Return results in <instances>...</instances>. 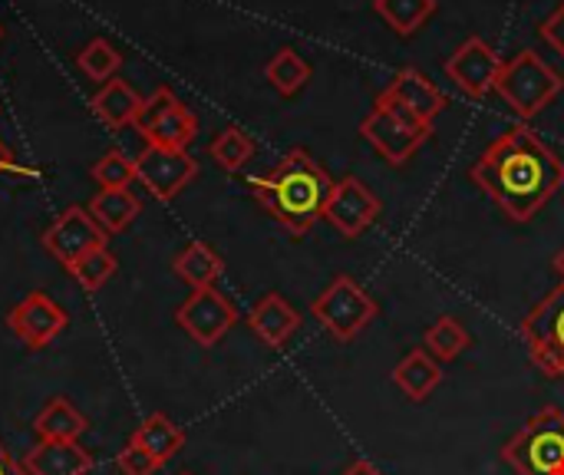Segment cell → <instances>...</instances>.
Returning <instances> with one entry per match:
<instances>
[{
    "label": "cell",
    "mask_w": 564,
    "mask_h": 475,
    "mask_svg": "<svg viewBox=\"0 0 564 475\" xmlns=\"http://www.w3.org/2000/svg\"><path fill=\"white\" fill-rule=\"evenodd\" d=\"M380 215H383V202L370 192L367 182H360L357 175H344L340 182H334V192L324 208V222L340 238H360L380 222Z\"/></svg>",
    "instance_id": "cell-9"
},
{
    "label": "cell",
    "mask_w": 564,
    "mask_h": 475,
    "mask_svg": "<svg viewBox=\"0 0 564 475\" xmlns=\"http://www.w3.org/2000/svg\"><path fill=\"white\" fill-rule=\"evenodd\" d=\"M436 0H373L377 17L397 33V36H413L420 26L436 13Z\"/></svg>",
    "instance_id": "cell-24"
},
{
    "label": "cell",
    "mask_w": 564,
    "mask_h": 475,
    "mask_svg": "<svg viewBox=\"0 0 564 475\" xmlns=\"http://www.w3.org/2000/svg\"><path fill=\"white\" fill-rule=\"evenodd\" d=\"M377 311H380L377 301L350 274H337L311 304V314L317 317V324L340 344H350L354 337H360L373 324Z\"/></svg>",
    "instance_id": "cell-6"
},
{
    "label": "cell",
    "mask_w": 564,
    "mask_h": 475,
    "mask_svg": "<svg viewBox=\"0 0 564 475\" xmlns=\"http://www.w3.org/2000/svg\"><path fill=\"white\" fill-rule=\"evenodd\" d=\"M86 430V417L63 397H53L33 420V433L40 436V443H76Z\"/></svg>",
    "instance_id": "cell-19"
},
{
    "label": "cell",
    "mask_w": 564,
    "mask_h": 475,
    "mask_svg": "<svg viewBox=\"0 0 564 475\" xmlns=\"http://www.w3.org/2000/svg\"><path fill=\"white\" fill-rule=\"evenodd\" d=\"M473 182L502 208L516 225L532 222L549 198L564 185V162L552 145L532 132V126L516 122L469 169Z\"/></svg>",
    "instance_id": "cell-1"
},
{
    "label": "cell",
    "mask_w": 564,
    "mask_h": 475,
    "mask_svg": "<svg viewBox=\"0 0 564 475\" xmlns=\"http://www.w3.org/2000/svg\"><path fill=\"white\" fill-rule=\"evenodd\" d=\"M248 188L278 225L301 238L324 218L334 179L307 149H291L271 172L248 179Z\"/></svg>",
    "instance_id": "cell-2"
},
{
    "label": "cell",
    "mask_w": 564,
    "mask_h": 475,
    "mask_svg": "<svg viewBox=\"0 0 564 475\" xmlns=\"http://www.w3.org/2000/svg\"><path fill=\"white\" fill-rule=\"evenodd\" d=\"M26 475H89L93 456L79 443H36L23 456Z\"/></svg>",
    "instance_id": "cell-17"
},
{
    "label": "cell",
    "mask_w": 564,
    "mask_h": 475,
    "mask_svg": "<svg viewBox=\"0 0 564 475\" xmlns=\"http://www.w3.org/2000/svg\"><path fill=\"white\" fill-rule=\"evenodd\" d=\"M106 245V231L93 222L89 208L73 205L66 212L56 215V222L43 231V248L69 271L86 251L102 248Z\"/></svg>",
    "instance_id": "cell-13"
},
{
    "label": "cell",
    "mask_w": 564,
    "mask_h": 475,
    "mask_svg": "<svg viewBox=\"0 0 564 475\" xmlns=\"http://www.w3.org/2000/svg\"><path fill=\"white\" fill-rule=\"evenodd\" d=\"M142 109V96L126 83V79H109L96 96H93V112L102 119L109 129H126L135 126Z\"/></svg>",
    "instance_id": "cell-20"
},
{
    "label": "cell",
    "mask_w": 564,
    "mask_h": 475,
    "mask_svg": "<svg viewBox=\"0 0 564 475\" xmlns=\"http://www.w3.org/2000/svg\"><path fill=\"white\" fill-rule=\"evenodd\" d=\"M539 36L552 46V50H558L564 56V0L539 23Z\"/></svg>",
    "instance_id": "cell-32"
},
{
    "label": "cell",
    "mask_w": 564,
    "mask_h": 475,
    "mask_svg": "<svg viewBox=\"0 0 564 475\" xmlns=\"http://www.w3.org/2000/svg\"><path fill=\"white\" fill-rule=\"evenodd\" d=\"M66 311L50 298V294H43V291H33V294H26L10 314H7V327H10V334L20 341V344H26L30 350H40V347H46L50 341H56L63 331H66Z\"/></svg>",
    "instance_id": "cell-14"
},
{
    "label": "cell",
    "mask_w": 564,
    "mask_h": 475,
    "mask_svg": "<svg viewBox=\"0 0 564 475\" xmlns=\"http://www.w3.org/2000/svg\"><path fill=\"white\" fill-rule=\"evenodd\" d=\"M86 208H89L93 222H96L106 235H119V231H126V228L139 218L142 202H139L129 188H99Z\"/></svg>",
    "instance_id": "cell-21"
},
{
    "label": "cell",
    "mask_w": 564,
    "mask_h": 475,
    "mask_svg": "<svg viewBox=\"0 0 564 475\" xmlns=\"http://www.w3.org/2000/svg\"><path fill=\"white\" fill-rule=\"evenodd\" d=\"M89 175L99 188H129L135 182V159H129L122 149H109L89 165Z\"/></svg>",
    "instance_id": "cell-29"
},
{
    "label": "cell",
    "mask_w": 564,
    "mask_h": 475,
    "mask_svg": "<svg viewBox=\"0 0 564 475\" xmlns=\"http://www.w3.org/2000/svg\"><path fill=\"white\" fill-rule=\"evenodd\" d=\"M562 89V73L535 50H519L516 56H509L496 79V93L502 96L506 106H512L519 119L539 116Z\"/></svg>",
    "instance_id": "cell-3"
},
{
    "label": "cell",
    "mask_w": 564,
    "mask_h": 475,
    "mask_svg": "<svg viewBox=\"0 0 564 475\" xmlns=\"http://www.w3.org/2000/svg\"><path fill=\"white\" fill-rule=\"evenodd\" d=\"M76 66H79L89 79H96V83H102V86H106V83L116 76V69L122 66V53H119L109 40L96 36V40H89V43L79 50Z\"/></svg>",
    "instance_id": "cell-28"
},
{
    "label": "cell",
    "mask_w": 564,
    "mask_h": 475,
    "mask_svg": "<svg viewBox=\"0 0 564 475\" xmlns=\"http://www.w3.org/2000/svg\"><path fill=\"white\" fill-rule=\"evenodd\" d=\"M198 175V162L188 155V149H159L145 145L135 155V179L145 185L149 195L159 202H172L192 179Z\"/></svg>",
    "instance_id": "cell-12"
},
{
    "label": "cell",
    "mask_w": 564,
    "mask_h": 475,
    "mask_svg": "<svg viewBox=\"0 0 564 475\" xmlns=\"http://www.w3.org/2000/svg\"><path fill=\"white\" fill-rule=\"evenodd\" d=\"M344 475H383V473H380L373 463H367V460H357L354 466H347V469H344Z\"/></svg>",
    "instance_id": "cell-34"
},
{
    "label": "cell",
    "mask_w": 564,
    "mask_h": 475,
    "mask_svg": "<svg viewBox=\"0 0 564 475\" xmlns=\"http://www.w3.org/2000/svg\"><path fill=\"white\" fill-rule=\"evenodd\" d=\"M502 463L519 475H564V413L558 407L539 410L506 446Z\"/></svg>",
    "instance_id": "cell-4"
},
{
    "label": "cell",
    "mask_w": 564,
    "mask_h": 475,
    "mask_svg": "<svg viewBox=\"0 0 564 475\" xmlns=\"http://www.w3.org/2000/svg\"><path fill=\"white\" fill-rule=\"evenodd\" d=\"M0 33H3V30H0Z\"/></svg>",
    "instance_id": "cell-38"
},
{
    "label": "cell",
    "mask_w": 564,
    "mask_h": 475,
    "mask_svg": "<svg viewBox=\"0 0 564 475\" xmlns=\"http://www.w3.org/2000/svg\"><path fill=\"white\" fill-rule=\"evenodd\" d=\"M208 155L215 159V165H218L221 172L235 175V172H241V169L251 162V155H254V139H251L241 126H225V129L212 139Z\"/></svg>",
    "instance_id": "cell-26"
},
{
    "label": "cell",
    "mask_w": 564,
    "mask_h": 475,
    "mask_svg": "<svg viewBox=\"0 0 564 475\" xmlns=\"http://www.w3.org/2000/svg\"><path fill=\"white\" fill-rule=\"evenodd\" d=\"M360 136L377 149L380 159H387L390 165H406L433 136V126H426L423 119H416L413 112H406L403 106H397L387 96H377L373 109L364 116L360 122Z\"/></svg>",
    "instance_id": "cell-5"
},
{
    "label": "cell",
    "mask_w": 564,
    "mask_h": 475,
    "mask_svg": "<svg viewBox=\"0 0 564 475\" xmlns=\"http://www.w3.org/2000/svg\"><path fill=\"white\" fill-rule=\"evenodd\" d=\"M393 384H397V390H400L403 397H410L413 403H423V400L443 384V367H440V360H436L426 347H416V350H410V354L397 364Z\"/></svg>",
    "instance_id": "cell-18"
},
{
    "label": "cell",
    "mask_w": 564,
    "mask_h": 475,
    "mask_svg": "<svg viewBox=\"0 0 564 475\" xmlns=\"http://www.w3.org/2000/svg\"><path fill=\"white\" fill-rule=\"evenodd\" d=\"M522 341L545 377L564 380V281L525 314Z\"/></svg>",
    "instance_id": "cell-7"
},
{
    "label": "cell",
    "mask_w": 564,
    "mask_h": 475,
    "mask_svg": "<svg viewBox=\"0 0 564 475\" xmlns=\"http://www.w3.org/2000/svg\"><path fill=\"white\" fill-rule=\"evenodd\" d=\"M175 274L192 288V291H198V288H215V281L221 278V271H225V261H221V255L212 248V245H205V241H188L185 248H182V255L175 258Z\"/></svg>",
    "instance_id": "cell-22"
},
{
    "label": "cell",
    "mask_w": 564,
    "mask_h": 475,
    "mask_svg": "<svg viewBox=\"0 0 564 475\" xmlns=\"http://www.w3.org/2000/svg\"><path fill=\"white\" fill-rule=\"evenodd\" d=\"M116 268H119L116 255L102 245V248L86 251V255L69 268V274L76 278V284H79L83 291H99V288L116 274Z\"/></svg>",
    "instance_id": "cell-30"
},
{
    "label": "cell",
    "mask_w": 564,
    "mask_h": 475,
    "mask_svg": "<svg viewBox=\"0 0 564 475\" xmlns=\"http://www.w3.org/2000/svg\"><path fill=\"white\" fill-rule=\"evenodd\" d=\"M469 344H473V337H469V331H466L456 317H440V321L426 331V337H423V347H426L440 364L463 357V354L469 350Z\"/></svg>",
    "instance_id": "cell-27"
},
{
    "label": "cell",
    "mask_w": 564,
    "mask_h": 475,
    "mask_svg": "<svg viewBox=\"0 0 564 475\" xmlns=\"http://www.w3.org/2000/svg\"><path fill=\"white\" fill-rule=\"evenodd\" d=\"M502 53L482 40V36H469L463 40L449 60H446V76L469 96V99H482L486 93L496 89V79H499V69H502Z\"/></svg>",
    "instance_id": "cell-11"
},
{
    "label": "cell",
    "mask_w": 564,
    "mask_h": 475,
    "mask_svg": "<svg viewBox=\"0 0 564 475\" xmlns=\"http://www.w3.org/2000/svg\"><path fill=\"white\" fill-rule=\"evenodd\" d=\"M0 475H26V469L3 450V443H0Z\"/></svg>",
    "instance_id": "cell-33"
},
{
    "label": "cell",
    "mask_w": 564,
    "mask_h": 475,
    "mask_svg": "<svg viewBox=\"0 0 564 475\" xmlns=\"http://www.w3.org/2000/svg\"><path fill=\"white\" fill-rule=\"evenodd\" d=\"M116 466H119V473L122 475H155L162 469V463H159L155 456H149L142 446H135L132 440H129V446L119 453Z\"/></svg>",
    "instance_id": "cell-31"
},
{
    "label": "cell",
    "mask_w": 564,
    "mask_h": 475,
    "mask_svg": "<svg viewBox=\"0 0 564 475\" xmlns=\"http://www.w3.org/2000/svg\"><path fill=\"white\" fill-rule=\"evenodd\" d=\"M552 268H555V274L564 281V248L555 255V265H552Z\"/></svg>",
    "instance_id": "cell-36"
},
{
    "label": "cell",
    "mask_w": 564,
    "mask_h": 475,
    "mask_svg": "<svg viewBox=\"0 0 564 475\" xmlns=\"http://www.w3.org/2000/svg\"><path fill=\"white\" fill-rule=\"evenodd\" d=\"M248 327H251V334H254L264 347L278 350V347H284V344L301 331V314H297L281 294L271 291V294H264V298L251 307Z\"/></svg>",
    "instance_id": "cell-16"
},
{
    "label": "cell",
    "mask_w": 564,
    "mask_h": 475,
    "mask_svg": "<svg viewBox=\"0 0 564 475\" xmlns=\"http://www.w3.org/2000/svg\"><path fill=\"white\" fill-rule=\"evenodd\" d=\"M182 475H192V473H182Z\"/></svg>",
    "instance_id": "cell-37"
},
{
    "label": "cell",
    "mask_w": 564,
    "mask_h": 475,
    "mask_svg": "<svg viewBox=\"0 0 564 475\" xmlns=\"http://www.w3.org/2000/svg\"><path fill=\"white\" fill-rule=\"evenodd\" d=\"M132 443L142 446L149 456H155L162 466L185 446V433L165 417V413H152L135 433H132Z\"/></svg>",
    "instance_id": "cell-23"
},
{
    "label": "cell",
    "mask_w": 564,
    "mask_h": 475,
    "mask_svg": "<svg viewBox=\"0 0 564 475\" xmlns=\"http://www.w3.org/2000/svg\"><path fill=\"white\" fill-rule=\"evenodd\" d=\"M135 129L145 139V145L188 149L198 136V119L169 86H159L149 99H142Z\"/></svg>",
    "instance_id": "cell-8"
},
{
    "label": "cell",
    "mask_w": 564,
    "mask_h": 475,
    "mask_svg": "<svg viewBox=\"0 0 564 475\" xmlns=\"http://www.w3.org/2000/svg\"><path fill=\"white\" fill-rule=\"evenodd\" d=\"M268 83L281 93V96H297L307 83H311V63L294 50V46H281L268 66H264Z\"/></svg>",
    "instance_id": "cell-25"
},
{
    "label": "cell",
    "mask_w": 564,
    "mask_h": 475,
    "mask_svg": "<svg viewBox=\"0 0 564 475\" xmlns=\"http://www.w3.org/2000/svg\"><path fill=\"white\" fill-rule=\"evenodd\" d=\"M387 99H393L397 106H403L406 112H413L416 119H423L426 126H433L446 109H449V96L416 66H403L393 73V79L387 83V89L380 93Z\"/></svg>",
    "instance_id": "cell-15"
},
{
    "label": "cell",
    "mask_w": 564,
    "mask_h": 475,
    "mask_svg": "<svg viewBox=\"0 0 564 475\" xmlns=\"http://www.w3.org/2000/svg\"><path fill=\"white\" fill-rule=\"evenodd\" d=\"M17 165H13V155H10V149L0 142V172H13Z\"/></svg>",
    "instance_id": "cell-35"
},
{
    "label": "cell",
    "mask_w": 564,
    "mask_h": 475,
    "mask_svg": "<svg viewBox=\"0 0 564 475\" xmlns=\"http://www.w3.org/2000/svg\"><path fill=\"white\" fill-rule=\"evenodd\" d=\"M175 324L198 344V347H215L235 324H238V307L218 291V288H198L188 294V301L175 311Z\"/></svg>",
    "instance_id": "cell-10"
}]
</instances>
